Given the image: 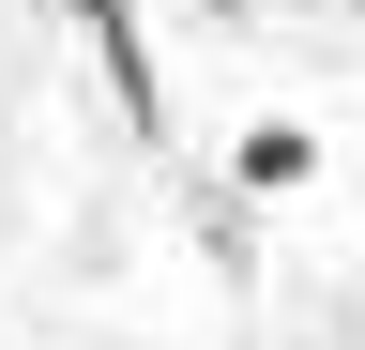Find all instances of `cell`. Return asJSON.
Masks as SVG:
<instances>
[{"label": "cell", "instance_id": "obj_3", "mask_svg": "<svg viewBox=\"0 0 365 350\" xmlns=\"http://www.w3.org/2000/svg\"><path fill=\"white\" fill-rule=\"evenodd\" d=\"M213 16H259V0H213Z\"/></svg>", "mask_w": 365, "mask_h": 350}, {"label": "cell", "instance_id": "obj_1", "mask_svg": "<svg viewBox=\"0 0 365 350\" xmlns=\"http://www.w3.org/2000/svg\"><path fill=\"white\" fill-rule=\"evenodd\" d=\"M228 183H244V198H289V183H319V138L274 107V122H244V138H228Z\"/></svg>", "mask_w": 365, "mask_h": 350}, {"label": "cell", "instance_id": "obj_2", "mask_svg": "<svg viewBox=\"0 0 365 350\" xmlns=\"http://www.w3.org/2000/svg\"><path fill=\"white\" fill-rule=\"evenodd\" d=\"M76 31L91 46H137V0H76Z\"/></svg>", "mask_w": 365, "mask_h": 350}]
</instances>
